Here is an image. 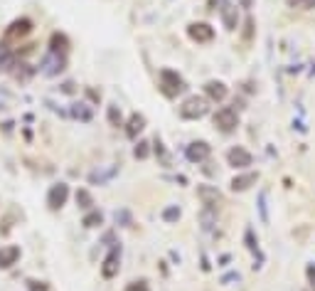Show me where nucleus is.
<instances>
[{
	"label": "nucleus",
	"mask_w": 315,
	"mask_h": 291,
	"mask_svg": "<svg viewBox=\"0 0 315 291\" xmlns=\"http://www.w3.org/2000/svg\"><path fill=\"white\" fill-rule=\"evenodd\" d=\"M239 5H241V8H251V5H254V0H239Z\"/></svg>",
	"instance_id": "c756f323"
},
{
	"label": "nucleus",
	"mask_w": 315,
	"mask_h": 291,
	"mask_svg": "<svg viewBox=\"0 0 315 291\" xmlns=\"http://www.w3.org/2000/svg\"><path fill=\"white\" fill-rule=\"evenodd\" d=\"M224 3H227V0H209V8L217 10V5H224Z\"/></svg>",
	"instance_id": "bb28decb"
},
{
	"label": "nucleus",
	"mask_w": 315,
	"mask_h": 291,
	"mask_svg": "<svg viewBox=\"0 0 315 291\" xmlns=\"http://www.w3.org/2000/svg\"><path fill=\"white\" fill-rule=\"evenodd\" d=\"M222 20H224V28H227V30L236 28V8L224 5V8H222Z\"/></svg>",
	"instance_id": "dca6fc26"
},
{
	"label": "nucleus",
	"mask_w": 315,
	"mask_h": 291,
	"mask_svg": "<svg viewBox=\"0 0 315 291\" xmlns=\"http://www.w3.org/2000/svg\"><path fill=\"white\" fill-rule=\"evenodd\" d=\"M101 225V212H89L84 217V227H96Z\"/></svg>",
	"instance_id": "6ab92c4d"
},
{
	"label": "nucleus",
	"mask_w": 315,
	"mask_h": 291,
	"mask_svg": "<svg viewBox=\"0 0 315 291\" xmlns=\"http://www.w3.org/2000/svg\"><path fill=\"white\" fill-rule=\"evenodd\" d=\"M308 279L313 281V286H315V266H308Z\"/></svg>",
	"instance_id": "cd10ccee"
},
{
	"label": "nucleus",
	"mask_w": 315,
	"mask_h": 291,
	"mask_svg": "<svg viewBox=\"0 0 315 291\" xmlns=\"http://www.w3.org/2000/svg\"><path fill=\"white\" fill-rule=\"evenodd\" d=\"M145 145L148 143H138V148H136V156H138V158H145V156H148V148H145Z\"/></svg>",
	"instance_id": "a878e982"
},
{
	"label": "nucleus",
	"mask_w": 315,
	"mask_h": 291,
	"mask_svg": "<svg viewBox=\"0 0 315 291\" xmlns=\"http://www.w3.org/2000/svg\"><path fill=\"white\" fill-rule=\"evenodd\" d=\"M28 289L30 291H50L45 281H35V279H30V281H28Z\"/></svg>",
	"instance_id": "4be33fe9"
},
{
	"label": "nucleus",
	"mask_w": 315,
	"mask_h": 291,
	"mask_svg": "<svg viewBox=\"0 0 315 291\" xmlns=\"http://www.w3.org/2000/svg\"><path fill=\"white\" fill-rule=\"evenodd\" d=\"M67 45H69V42H67V37H64V35H59V32H55V35H52V52H62V55H64V52H67Z\"/></svg>",
	"instance_id": "f3484780"
},
{
	"label": "nucleus",
	"mask_w": 315,
	"mask_h": 291,
	"mask_svg": "<svg viewBox=\"0 0 315 291\" xmlns=\"http://www.w3.org/2000/svg\"><path fill=\"white\" fill-rule=\"evenodd\" d=\"M251 28H254V20H251V18H246V30H244V40H246V42L251 40Z\"/></svg>",
	"instance_id": "393cba45"
},
{
	"label": "nucleus",
	"mask_w": 315,
	"mask_h": 291,
	"mask_svg": "<svg viewBox=\"0 0 315 291\" xmlns=\"http://www.w3.org/2000/svg\"><path fill=\"white\" fill-rule=\"evenodd\" d=\"M20 259V247H0V269H10Z\"/></svg>",
	"instance_id": "1a4fd4ad"
},
{
	"label": "nucleus",
	"mask_w": 315,
	"mask_h": 291,
	"mask_svg": "<svg viewBox=\"0 0 315 291\" xmlns=\"http://www.w3.org/2000/svg\"><path fill=\"white\" fill-rule=\"evenodd\" d=\"M67 198H69V188H67L64 183L52 185V190H50V195H47V205H50L52 210H59L62 205L67 203Z\"/></svg>",
	"instance_id": "423d86ee"
},
{
	"label": "nucleus",
	"mask_w": 315,
	"mask_h": 291,
	"mask_svg": "<svg viewBox=\"0 0 315 291\" xmlns=\"http://www.w3.org/2000/svg\"><path fill=\"white\" fill-rule=\"evenodd\" d=\"M197 195L202 198V203L209 205V207L219 203V193H217V190H212V188H207V185H202L200 190H197Z\"/></svg>",
	"instance_id": "2eb2a0df"
},
{
	"label": "nucleus",
	"mask_w": 315,
	"mask_h": 291,
	"mask_svg": "<svg viewBox=\"0 0 315 291\" xmlns=\"http://www.w3.org/2000/svg\"><path fill=\"white\" fill-rule=\"evenodd\" d=\"M77 203H79V207H91L94 200H91V195H89L86 190H79V193H77Z\"/></svg>",
	"instance_id": "aec40b11"
},
{
	"label": "nucleus",
	"mask_w": 315,
	"mask_h": 291,
	"mask_svg": "<svg viewBox=\"0 0 315 291\" xmlns=\"http://www.w3.org/2000/svg\"><path fill=\"white\" fill-rule=\"evenodd\" d=\"M126 291H148V284H145L143 279H141V281H131V284L126 286Z\"/></svg>",
	"instance_id": "5701e85b"
},
{
	"label": "nucleus",
	"mask_w": 315,
	"mask_h": 291,
	"mask_svg": "<svg viewBox=\"0 0 315 291\" xmlns=\"http://www.w3.org/2000/svg\"><path fill=\"white\" fill-rule=\"evenodd\" d=\"M254 183H256V173H246V175L234 178V180H231V188H234V190H246V188L254 185Z\"/></svg>",
	"instance_id": "4468645a"
},
{
	"label": "nucleus",
	"mask_w": 315,
	"mask_h": 291,
	"mask_svg": "<svg viewBox=\"0 0 315 291\" xmlns=\"http://www.w3.org/2000/svg\"><path fill=\"white\" fill-rule=\"evenodd\" d=\"M209 156V145L204 143V141H195V143L187 145V158L192 161V163H200Z\"/></svg>",
	"instance_id": "6e6552de"
},
{
	"label": "nucleus",
	"mask_w": 315,
	"mask_h": 291,
	"mask_svg": "<svg viewBox=\"0 0 315 291\" xmlns=\"http://www.w3.org/2000/svg\"><path fill=\"white\" fill-rule=\"evenodd\" d=\"M158 82H160V91L165 94V96H177L182 89H185V82H182V77L177 74V72H172V69H160V74H158Z\"/></svg>",
	"instance_id": "f257e3e1"
},
{
	"label": "nucleus",
	"mask_w": 315,
	"mask_h": 291,
	"mask_svg": "<svg viewBox=\"0 0 315 291\" xmlns=\"http://www.w3.org/2000/svg\"><path fill=\"white\" fill-rule=\"evenodd\" d=\"M227 161H229V166H234V168H246V166H251V153H249L246 148L236 145V148H231L229 153H227Z\"/></svg>",
	"instance_id": "39448f33"
},
{
	"label": "nucleus",
	"mask_w": 315,
	"mask_h": 291,
	"mask_svg": "<svg viewBox=\"0 0 315 291\" xmlns=\"http://www.w3.org/2000/svg\"><path fill=\"white\" fill-rule=\"evenodd\" d=\"M288 3H290V5H295V3H300V0H288Z\"/></svg>",
	"instance_id": "7c9ffc66"
},
{
	"label": "nucleus",
	"mask_w": 315,
	"mask_h": 291,
	"mask_svg": "<svg viewBox=\"0 0 315 291\" xmlns=\"http://www.w3.org/2000/svg\"><path fill=\"white\" fill-rule=\"evenodd\" d=\"M101 274H104V279H111L118 274V249H111V254L106 257V262L101 266Z\"/></svg>",
	"instance_id": "9b49d317"
},
{
	"label": "nucleus",
	"mask_w": 315,
	"mask_h": 291,
	"mask_svg": "<svg viewBox=\"0 0 315 291\" xmlns=\"http://www.w3.org/2000/svg\"><path fill=\"white\" fill-rule=\"evenodd\" d=\"M204 94H207L212 101H222V99L227 96V87H224L222 82H207V84H204Z\"/></svg>",
	"instance_id": "f8f14e48"
},
{
	"label": "nucleus",
	"mask_w": 315,
	"mask_h": 291,
	"mask_svg": "<svg viewBox=\"0 0 315 291\" xmlns=\"http://www.w3.org/2000/svg\"><path fill=\"white\" fill-rule=\"evenodd\" d=\"M109 121H111L114 126H121V111H118L116 106H109Z\"/></svg>",
	"instance_id": "412c9836"
},
{
	"label": "nucleus",
	"mask_w": 315,
	"mask_h": 291,
	"mask_svg": "<svg viewBox=\"0 0 315 291\" xmlns=\"http://www.w3.org/2000/svg\"><path fill=\"white\" fill-rule=\"evenodd\" d=\"M303 8H315V0H300Z\"/></svg>",
	"instance_id": "c85d7f7f"
},
{
	"label": "nucleus",
	"mask_w": 315,
	"mask_h": 291,
	"mask_svg": "<svg viewBox=\"0 0 315 291\" xmlns=\"http://www.w3.org/2000/svg\"><path fill=\"white\" fill-rule=\"evenodd\" d=\"M187 35L195 40V42H212L214 40V30L209 28L207 23H192L187 28Z\"/></svg>",
	"instance_id": "20e7f679"
},
{
	"label": "nucleus",
	"mask_w": 315,
	"mask_h": 291,
	"mask_svg": "<svg viewBox=\"0 0 315 291\" xmlns=\"http://www.w3.org/2000/svg\"><path fill=\"white\" fill-rule=\"evenodd\" d=\"M62 69H64V57H59L57 52H50V57L42 64V72L45 74H59Z\"/></svg>",
	"instance_id": "9d476101"
},
{
	"label": "nucleus",
	"mask_w": 315,
	"mask_h": 291,
	"mask_svg": "<svg viewBox=\"0 0 315 291\" xmlns=\"http://www.w3.org/2000/svg\"><path fill=\"white\" fill-rule=\"evenodd\" d=\"M143 126H145V118L141 116V114H133V116H131V121H128V128H126V133L133 138V136H138V133L143 131Z\"/></svg>",
	"instance_id": "ddd939ff"
},
{
	"label": "nucleus",
	"mask_w": 315,
	"mask_h": 291,
	"mask_svg": "<svg viewBox=\"0 0 315 291\" xmlns=\"http://www.w3.org/2000/svg\"><path fill=\"white\" fill-rule=\"evenodd\" d=\"M236 123H239V116H236V111L229 109V106H224V109H219L217 114H214V126H219L222 131H234L236 128Z\"/></svg>",
	"instance_id": "7ed1b4c3"
},
{
	"label": "nucleus",
	"mask_w": 315,
	"mask_h": 291,
	"mask_svg": "<svg viewBox=\"0 0 315 291\" xmlns=\"http://www.w3.org/2000/svg\"><path fill=\"white\" fill-rule=\"evenodd\" d=\"M30 30H32V20H28V18H20V20H15V23L8 28L5 37H8V40H18V37H25Z\"/></svg>",
	"instance_id": "0eeeda50"
},
{
	"label": "nucleus",
	"mask_w": 315,
	"mask_h": 291,
	"mask_svg": "<svg viewBox=\"0 0 315 291\" xmlns=\"http://www.w3.org/2000/svg\"><path fill=\"white\" fill-rule=\"evenodd\" d=\"M13 67V52L8 47H0V69H8Z\"/></svg>",
	"instance_id": "a211bd4d"
},
{
	"label": "nucleus",
	"mask_w": 315,
	"mask_h": 291,
	"mask_svg": "<svg viewBox=\"0 0 315 291\" xmlns=\"http://www.w3.org/2000/svg\"><path fill=\"white\" fill-rule=\"evenodd\" d=\"M163 217H165L168 222H172V220H177V217H180V210H177V207H168V210L163 212Z\"/></svg>",
	"instance_id": "b1692460"
},
{
	"label": "nucleus",
	"mask_w": 315,
	"mask_h": 291,
	"mask_svg": "<svg viewBox=\"0 0 315 291\" xmlns=\"http://www.w3.org/2000/svg\"><path fill=\"white\" fill-rule=\"evenodd\" d=\"M207 114V101L200 96H190L182 106H180V116L182 118H202Z\"/></svg>",
	"instance_id": "f03ea898"
}]
</instances>
